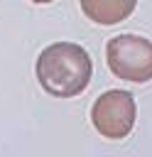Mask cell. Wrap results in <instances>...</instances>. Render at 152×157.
Returning <instances> with one entry per match:
<instances>
[{
    "mask_svg": "<svg viewBox=\"0 0 152 157\" xmlns=\"http://www.w3.org/2000/svg\"><path fill=\"white\" fill-rule=\"evenodd\" d=\"M91 56L81 44L54 42L37 56V81L56 98H71L86 91L91 83Z\"/></svg>",
    "mask_w": 152,
    "mask_h": 157,
    "instance_id": "6da1fadb",
    "label": "cell"
},
{
    "mask_svg": "<svg viewBox=\"0 0 152 157\" xmlns=\"http://www.w3.org/2000/svg\"><path fill=\"white\" fill-rule=\"evenodd\" d=\"M108 69L125 81L145 83L152 78V42L140 34H118L105 44Z\"/></svg>",
    "mask_w": 152,
    "mask_h": 157,
    "instance_id": "7a4b0ae2",
    "label": "cell"
},
{
    "mask_svg": "<svg viewBox=\"0 0 152 157\" xmlns=\"http://www.w3.org/2000/svg\"><path fill=\"white\" fill-rule=\"evenodd\" d=\"M135 115H137V105L132 93L120 88L105 91L91 105V123L108 140L127 137L130 130L135 128Z\"/></svg>",
    "mask_w": 152,
    "mask_h": 157,
    "instance_id": "3957f363",
    "label": "cell"
},
{
    "mask_svg": "<svg viewBox=\"0 0 152 157\" xmlns=\"http://www.w3.org/2000/svg\"><path fill=\"white\" fill-rule=\"evenodd\" d=\"M137 0H81L83 15L96 25H118L127 20Z\"/></svg>",
    "mask_w": 152,
    "mask_h": 157,
    "instance_id": "277c9868",
    "label": "cell"
},
{
    "mask_svg": "<svg viewBox=\"0 0 152 157\" xmlns=\"http://www.w3.org/2000/svg\"><path fill=\"white\" fill-rule=\"evenodd\" d=\"M32 2H37V5H49V2H54V0H32Z\"/></svg>",
    "mask_w": 152,
    "mask_h": 157,
    "instance_id": "5b68a950",
    "label": "cell"
}]
</instances>
